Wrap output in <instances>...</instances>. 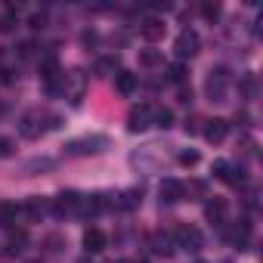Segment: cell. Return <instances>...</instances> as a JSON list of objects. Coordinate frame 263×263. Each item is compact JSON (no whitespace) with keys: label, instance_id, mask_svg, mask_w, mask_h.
I'll return each instance as SVG.
<instances>
[{"label":"cell","instance_id":"484cf974","mask_svg":"<svg viewBox=\"0 0 263 263\" xmlns=\"http://www.w3.org/2000/svg\"><path fill=\"white\" fill-rule=\"evenodd\" d=\"M238 87H241V93H245V96H251V93H254V78H251V74H245Z\"/></svg>","mask_w":263,"mask_h":263},{"label":"cell","instance_id":"d6986e66","mask_svg":"<svg viewBox=\"0 0 263 263\" xmlns=\"http://www.w3.org/2000/svg\"><path fill=\"white\" fill-rule=\"evenodd\" d=\"M152 248H155L158 254H167V251H171V238L158 232V235H152Z\"/></svg>","mask_w":263,"mask_h":263},{"label":"cell","instance_id":"9c48e42d","mask_svg":"<svg viewBox=\"0 0 263 263\" xmlns=\"http://www.w3.org/2000/svg\"><path fill=\"white\" fill-rule=\"evenodd\" d=\"M78 201H81V195L78 192H62L56 201H53V211L62 217V214H71V211H78Z\"/></svg>","mask_w":263,"mask_h":263},{"label":"cell","instance_id":"83f0119b","mask_svg":"<svg viewBox=\"0 0 263 263\" xmlns=\"http://www.w3.org/2000/svg\"><path fill=\"white\" fill-rule=\"evenodd\" d=\"M226 167H229V161H214V174L223 180V174H226Z\"/></svg>","mask_w":263,"mask_h":263},{"label":"cell","instance_id":"5bb4252c","mask_svg":"<svg viewBox=\"0 0 263 263\" xmlns=\"http://www.w3.org/2000/svg\"><path fill=\"white\" fill-rule=\"evenodd\" d=\"M161 62H164V56H161L158 50H140V65L155 68V65H161Z\"/></svg>","mask_w":263,"mask_h":263},{"label":"cell","instance_id":"7402d4cb","mask_svg":"<svg viewBox=\"0 0 263 263\" xmlns=\"http://www.w3.org/2000/svg\"><path fill=\"white\" fill-rule=\"evenodd\" d=\"M44 25H47V16H44V13H34V16L28 19V28H34V31H41Z\"/></svg>","mask_w":263,"mask_h":263},{"label":"cell","instance_id":"277c9868","mask_svg":"<svg viewBox=\"0 0 263 263\" xmlns=\"http://www.w3.org/2000/svg\"><path fill=\"white\" fill-rule=\"evenodd\" d=\"M99 146H105V140H102V137L74 140V143H68V155H93V152H99Z\"/></svg>","mask_w":263,"mask_h":263},{"label":"cell","instance_id":"7a4b0ae2","mask_svg":"<svg viewBox=\"0 0 263 263\" xmlns=\"http://www.w3.org/2000/svg\"><path fill=\"white\" fill-rule=\"evenodd\" d=\"M152 118H155V108H152V105H137L134 111H130L127 124H130V130H134V134H140V130L152 127Z\"/></svg>","mask_w":263,"mask_h":263},{"label":"cell","instance_id":"4fadbf2b","mask_svg":"<svg viewBox=\"0 0 263 263\" xmlns=\"http://www.w3.org/2000/svg\"><path fill=\"white\" fill-rule=\"evenodd\" d=\"M223 87H226V68H217V71H211V81H208V90H211V96H220V93H223Z\"/></svg>","mask_w":263,"mask_h":263},{"label":"cell","instance_id":"ffe728a7","mask_svg":"<svg viewBox=\"0 0 263 263\" xmlns=\"http://www.w3.org/2000/svg\"><path fill=\"white\" fill-rule=\"evenodd\" d=\"M137 201H140V192H134V189L121 195V208H137Z\"/></svg>","mask_w":263,"mask_h":263},{"label":"cell","instance_id":"44dd1931","mask_svg":"<svg viewBox=\"0 0 263 263\" xmlns=\"http://www.w3.org/2000/svg\"><path fill=\"white\" fill-rule=\"evenodd\" d=\"M183 192H192V195H204V192H208V186H204L201 180H192L189 186H183Z\"/></svg>","mask_w":263,"mask_h":263},{"label":"cell","instance_id":"1f68e13d","mask_svg":"<svg viewBox=\"0 0 263 263\" xmlns=\"http://www.w3.org/2000/svg\"><path fill=\"white\" fill-rule=\"evenodd\" d=\"M115 263H137V260H127V257H124V260H115Z\"/></svg>","mask_w":263,"mask_h":263},{"label":"cell","instance_id":"ba28073f","mask_svg":"<svg viewBox=\"0 0 263 263\" xmlns=\"http://www.w3.org/2000/svg\"><path fill=\"white\" fill-rule=\"evenodd\" d=\"M84 248H87L90 254L105 251V232H102V229H96V226H90V229L84 232Z\"/></svg>","mask_w":263,"mask_h":263},{"label":"cell","instance_id":"6da1fadb","mask_svg":"<svg viewBox=\"0 0 263 263\" xmlns=\"http://www.w3.org/2000/svg\"><path fill=\"white\" fill-rule=\"evenodd\" d=\"M174 241L180 248H186V251H198L201 248V232L195 226H189V223H180L177 232H174Z\"/></svg>","mask_w":263,"mask_h":263},{"label":"cell","instance_id":"4dcf8cb0","mask_svg":"<svg viewBox=\"0 0 263 263\" xmlns=\"http://www.w3.org/2000/svg\"><path fill=\"white\" fill-rule=\"evenodd\" d=\"M180 102H192V90H180Z\"/></svg>","mask_w":263,"mask_h":263},{"label":"cell","instance_id":"4316f807","mask_svg":"<svg viewBox=\"0 0 263 263\" xmlns=\"http://www.w3.org/2000/svg\"><path fill=\"white\" fill-rule=\"evenodd\" d=\"M28 214H31V217H37V214H44V201H37V198H31V201H28Z\"/></svg>","mask_w":263,"mask_h":263},{"label":"cell","instance_id":"8fae6325","mask_svg":"<svg viewBox=\"0 0 263 263\" xmlns=\"http://www.w3.org/2000/svg\"><path fill=\"white\" fill-rule=\"evenodd\" d=\"M183 195H186V192H183V183H180V180H164V183H161V198H164V201H180Z\"/></svg>","mask_w":263,"mask_h":263},{"label":"cell","instance_id":"2e32d148","mask_svg":"<svg viewBox=\"0 0 263 263\" xmlns=\"http://www.w3.org/2000/svg\"><path fill=\"white\" fill-rule=\"evenodd\" d=\"M223 180H226L229 186H245V171L229 164V167H226V174H223Z\"/></svg>","mask_w":263,"mask_h":263},{"label":"cell","instance_id":"e0dca14e","mask_svg":"<svg viewBox=\"0 0 263 263\" xmlns=\"http://www.w3.org/2000/svg\"><path fill=\"white\" fill-rule=\"evenodd\" d=\"M167 78H171L174 84H183V81H186V65H183V62L167 65Z\"/></svg>","mask_w":263,"mask_h":263},{"label":"cell","instance_id":"f546056e","mask_svg":"<svg viewBox=\"0 0 263 263\" xmlns=\"http://www.w3.org/2000/svg\"><path fill=\"white\" fill-rule=\"evenodd\" d=\"M10 146H13L10 140H0V155H10Z\"/></svg>","mask_w":263,"mask_h":263},{"label":"cell","instance_id":"cb8c5ba5","mask_svg":"<svg viewBox=\"0 0 263 263\" xmlns=\"http://www.w3.org/2000/svg\"><path fill=\"white\" fill-rule=\"evenodd\" d=\"M180 164H183V167H195V164H198V152H183V155H180Z\"/></svg>","mask_w":263,"mask_h":263},{"label":"cell","instance_id":"d4e9b609","mask_svg":"<svg viewBox=\"0 0 263 263\" xmlns=\"http://www.w3.org/2000/svg\"><path fill=\"white\" fill-rule=\"evenodd\" d=\"M201 13H204V19H211V22H214V19L220 16V7H217V4H204V7H201Z\"/></svg>","mask_w":263,"mask_h":263},{"label":"cell","instance_id":"52a82bcc","mask_svg":"<svg viewBox=\"0 0 263 263\" xmlns=\"http://www.w3.org/2000/svg\"><path fill=\"white\" fill-rule=\"evenodd\" d=\"M226 211H229L226 198H211V201L204 204V217H208L211 223H223V220H226Z\"/></svg>","mask_w":263,"mask_h":263},{"label":"cell","instance_id":"7c38bea8","mask_svg":"<svg viewBox=\"0 0 263 263\" xmlns=\"http://www.w3.org/2000/svg\"><path fill=\"white\" fill-rule=\"evenodd\" d=\"M16 214H19V208L13 201H0V226H4V229H13Z\"/></svg>","mask_w":263,"mask_h":263},{"label":"cell","instance_id":"ac0fdd59","mask_svg":"<svg viewBox=\"0 0 263 263\" xmlns=\"http://www.w3.org/2000/svg\"><path fill=\"white\" fill-rule=\"evenodd\" d=\"M152 124H158V127H171V124H174V111H171V108H155Z\"/></svg>","mask_w":263,"mask_h":263},{"label":"cell","instance_id":"f1b7e54d","mask_svg":"<svg viewBox=\"0 0 263 263\" xmlns=\"http://www.w3.org/2000/svg\"><path fill=\"white\" fill-rule=\"evenodd\" d=\"M0 81H4V84H13V71L4 68V71H0Z\"/></svg>","mask_w":263,"mask_h":263},{"label":"cell","instance_id":"5b68a950","mask_svg":"<svg viewBox=\"0 0 263 263\" xmlns=\"http://www.w3.org/2000/svg\"><path fill=\"white\" fill-rule=\"evenodd\" d=\"M164 28H167V25H164L161 19L149 16V19H146V22L140 25V34H143V37H146L149 44H155V41H161V37H164Z\"/></svg>","mask_w":263,"mask_h":263},{"label":"cell","instance_id":"d6a6232c","mask_svg":"<svg viewBox=\"0 0 263 263\" xmlns=\"http://www.w3.org/2000/svg\"><path fill=\"white\" fill-rule=\"evenodd\" d=\"M195 263H208V260H195Z\"/></svg>","mask_w":263,"mask_h":263},{"label":"cell","instance_id":"836d02e7","mask_svg":"<svg viewBox=\"0 0 263 263\" xmlns=\"http://www.w3.org/2000/svg\"><path fill=\"white\" fill-rule=\"evenodd\" d=\"M81 263H87V260H81Z\"/></svg>","mask_w":263,"mask_h":263},{"label":"cell","instance_id":"603a6c76","mask_svg":"<svg viewBox=\"0 0 263 263\" xmlns=\"http://www.w3.org/2000/svg\"><path fill=\"white\" fill-rule=\"evenodd\" d=\"M34 50H37V47H34L31 41H22V44H19V56H22V59H31Z\"/></svg>","mask_w":263,"mask_h":263},{"label":"cell","instance_id":"9a60e30c","mask_svg":"<svg viewBox=\"0 0 263 263\" xmlns=\"http://www.w3.org/2000/svg\"><path fill=\"white\" fill-rule=\"evenodd\" d=\"M25 241H28L25 229H10V254H19L25 248Z\"/></svg>","mask_w":263,"mask_h":263},{"label":"cell","instance_id":"30bf717a","mask_svg":"<svg viewBox=\"0 0 263 263\" xmlns=\"http://www.w3.org/2000/svg\"><path fill=\"white\" fill-rule=\"evenodd\" d=\"M137 74H130V71H118L115 74V87H118V93H124V96H130V93H134L137 90Z\"/></svg>","mask_w":263,"mask_h":263},{"label":"cell","instance_id":"3957f363","mask_svg":"<svg viewBox=\"0 0 263 263\" xmlns=\"http://www.w3.org/2000/svg\"><path fill=\"white\" fill-rule=\"evenodd\" d=\"M174 50H177L180 59H192V56L198 53V34H195V31H183V34L177 37Z\"/></svg>","mask_w":263,"mask_h":263},{"label":"cell","instance_id":"8992f818","mask_svg":"<svg viewBox=\"0 0 263 263\" xmlns=\"http://www.w3.org/2000/svg\"><path fill=\"white\" fill-rule=\"evenodd\" d=\"M226 134H229V124H226L223 118H214V121H208V127H204L208 143H223V140H226Z\"/></svg>","mask_w":263,"mask_h":263}]
</instances>
